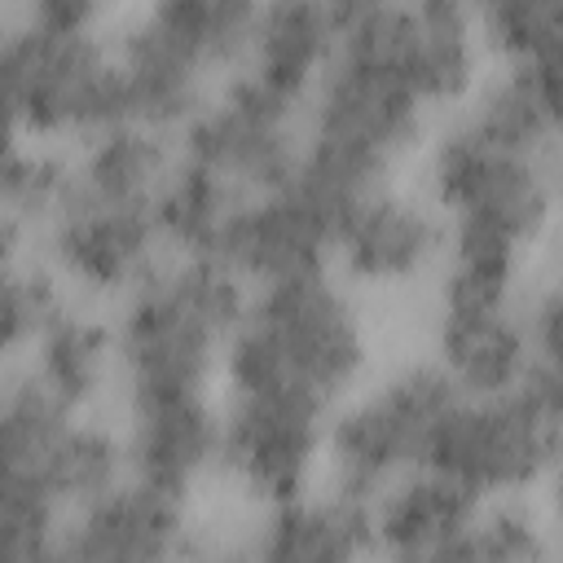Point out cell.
I'll use <instances>...</instances> for the list:
<instances>
[{"label": "cell", "mask_w": 563, "mask_h": 563, "mask_svg": "<svg viewBox=\"0 0 563 563\" xmlns=\"http://www.w3.org/2000/svg\"><path fill=\"white\" fill-rule=\"evenodd\" d=\"M369 365L361 303L330 273H303L246 290L224 343L220 378L229 396H295L334 409Z\"/></svg>", "instance_id": "obj_1"}, {"label": "cell", "mask_w": 563, "mask_h": 563, "mask_svg": "<svg viewBox=\"0 0 563 563\" xmlns=\"http://www.w3.org/2000/svg\"><path fill=\"white\" fill-rule=\"evenodd\" d=\"M427 114L391 66L334 40L303 101L295 176L343 211L352 198L391 185V172L422 145Z\"/></svg>", "instance_id": "obj_2"}, {"label": "cell", "mask_w": 563, "mask_h": 563, "mask_svg": "<svg viewBox=\"0 0 563 563\" xmlns=\"http://www.w3.org/2000/svg\"><path fill=\"white\" fill-rule=\"evenodd\" d=\"M242 303L246 286L224 264L158 260L119 299L110 321L114 369L128 400L211 391Z\"/></svg>", "instance_id": "obj_3"}, {"label": "cell", "mask_w": 563, "mask_h": 563, "mask_svg": "<svg viewBox=\"0 0 563 563\" xmlns=\"http://www.w3.org/2000/svg\"><path fill=\"white\" fill-rule=\"evenodd\" d=\"M427 202L444 220L449 260L519 268L554 220L559 154L488 141L453 114L427 150Z\"/></svg>", "instance_id": "obj_4"}, {"label": "cell", "mask_w": 563, "mask_h": 563, "mask_svg": "<svg viewBox=\"0 0 563 563\" xmlns=\"http://www.w3.org/2000/svg\"><path fill=\"white\" fill-rule=\"evenodd\" d=\"M255 4L246 0H154L136 9L110 40L123 119L176 136L207 101L216 70H233L246 53Z\"/></svg>", "instance_id": "obj_5"}, {"label": "cell", "mask_w": 563, "mask_h": 563, "mask_svg": "<svg viewBox=\"0 0 563 563\" xmlns=\"http://www.w3.org/2000/svg\"><path fill=\"white\" fill-rule=\"evenodd\" d=\"M563 369L532 365L523 383L493 396H457L440 418L422 471L462 484L479 501L528 497L559 466Z\"/></svg>", "instance_id": "obj_6"}, {"label": "cell", "mask_w": 563, "mask_h": 563, "mask_svg": "<svg viewBox=\"0 0 563 563\" xmlns=\"http://www.w3.org/2000/svg\"><path fill=\"white\" fill-rule=\"evenodd\" d=\"M453 400L457 387L440 374L435 361L396 365L365 391L339 400L330 409L321 453L330 462L334 488L356 501H374L387 484L422 471L427 444Z\"/></svg>", "instance_id": "obj_7"}, {"label": "cell", "mask_w": 563, "mask_h": 563, "mask_svg": "<svg viewBox=\"0 0 563 563\" xmlns=\"http://www.w3.org/2000/svg\"><path fill=\"white\" fill-rule=\"evenodd\" d=\"M339 40L391 66L427 110L462 106L479 84L475 4L457 0H347Z\"/></svg>", "instance_id": "obj_8"}, {"label": "cell", "mask_w": 563, "mask_h": 563, "mask_svg": "<svg viewBox=\"0 0 563 563\" xmlns=\"http://www.w3.org/2000/svg\"><path fill=\"white\" fill-rule=\"evenodd\" d=\"M303 106L264 88L246 70L220 79L216 92L172 136L176 158L220 176L238 198L277 189L299 167Z\"/></svg>", "instance_id": "obj_9"}, {"label": "cell", "mask_w": 563, "mask_h": 563, "mask_svg": "<svg viewBox=\"0 0 563 563\" xmlns=\"http://www.w3.org/2000/svg\"><path fill=\"white\" fill-rule=\"evenodd\" d=\"M435 365L457 396H493L523 383L532 352L519 321V268L444 264L435 299Z\"/></svg>", "instance_id": "obj_10"}, {"label": "cell", "mask_w": 563, "mask_h": 563, "mask_svg": "<svg viewBox=\"0 0 563 563\" xmlns=\"http://www.w3.org/2000/svg\"><path fill=\"white\" fill-rule=\"evenodd\" d=\"M330 409L295 396H229L220 405V471L264 506L312 488Z\"/></svg>", "instance_id": "obj_11"}, {"label": "cell", "mask_w": 563, "mask_h": 563, "mask_svg": "<svg viewBox=\"0 0 563 563\" xmlns=\"http://www.w3.org/2000/svg\"><path fill=\"white\" fill-rule=\"evenodd\" d=\"M334 224L339 207L290 176L286 185L251 194L233 207L216 264H224L246 290L321 273L334 260Z\"/></svg>", "instance_id": "obj_12"}, {"label": "cell", "mask_w": 563, "mask_h": 563, "mask_svg": "<svg viewBox=\"0 0 563 563\" xmlns=\"http://www.w3.org/2000/svg\"><path fill=\"white\" fill-rule=\"evenodd\" d=\"M48 268L88 295L123 299L158 264L154 207H106L62 198L40 224Z\"/></svg>", "instance_id": "obj_13"}, {"label": "cell", "mask_w": 563, "mask_h": 563, "mask_svg": "<svg viewBox=\"0 0 563 563\" xmlns=\"http://www.w3.org/2000/svg\"><path fill=\"white\" fill-rule=\"evenodd\" d=\"M189 532L185 501L119 479L62 515L44 563H180Z\"/></svg>", "instance_id": "obj_14"}, {"label": "cell", "mask_w": 563, "mask_h": 563, "mask_svg": "<svg viewBox=\"0 0 563 563\" xmlns=\"http://www.w3.org/2000/svg\"><path fill=\"white\" fill-rule=\"evenodd\" d=\"M444 255L440 211L396 185H378L352 198L334 224V264L352 282L391 286L422 277Z\"/></svg>", "instance_id": "obj_15"}, {"label": "cell", "mask_w": 563, "mask_h": 563, "mask_svg": "<svg viewBox=\"0 0 563 563\" xmlns=\"http://www.w3.org/2000/svg\"><path fill=\"white\" fill-rule=\"evenodd\" d=\"M119 435L128 479L176 501L220 466V405L211 391L128 400V427Z\"/></svg>", "instance_id": "obj_16"}, {"label": "cell", "mask_w": 563, "mask_h": 563, "mask_svg": "<svg viewBox=\"0 0 563 563\" xmlns=\"http://www.w3.org/2000/svg\"><path fill=\"white\" fill-rule=\"evenodd\" d=\"M242 554L246 563H361L369 559V501L339 488H308L290 501L264 506Z\"/></svg>", "instance_id": "obj_17"}, {"label": "cell", "mask_w": 563, "mask_h": 563, "mask_svg": "<svg viewBox=\"0 0 563 563\" xmlns=\"http://www.w3.org/2000/svg\"><path fill=\"white\" fill-rule=\"evenodd\" d=\"M347 0H277V4H255L246 53L233 70H246L264 88L308 101L321 66L334 53L339 22H343Z\"/></svg>", "instance_id": "obj_18"}, {"label": "cell", "mask_w": 563, "mask_h": 563, "mask_svg": "<svg viewBox=\"0 0 563 563\" xmlns=\"http://www.w3.org/2000/svg\"><path fill=\"white\" fill-rule=\"evenodd\" d=\"M84 413L62 405L26 365L0 369V475L48 488L66 506V457Z\"/></svg>", "instance_id": "obj_19"}, {"label": "cell", "mask_w": 563, "mask_h": 563, "mask_svg": "<svg viewBox=\"0 0 563 563\" xmlns=\"http://www.w3.org/2000/svg\"><path fill=\"white\" fill-rule=\"evenodd\" d=\"M484 501L435 471H409L369 501V554L383 563H418L457 537Z\"/></svg>", "instance_id": "obj_20"}, {"label": "cell", "mask_w": 563, "mask_h": 563, "mask_svg": "<svg viewBox=\"0 0 563 563\" xmlns=\"http://www.w3.org/2000/svg\"><path fill=\"white\" fill-rule=\"evenodd\" d=\"M172 163H176L172 136L141 123H114L79 141L75 158L66 163L62 198L106 202V207H154V194L172 172Z\"/></svg>", "instance_id": "obj_21"}, {"label": "cell", "mask_w": 563, "mask_h": 563, "mask_svg": "<svg viewBox=\"0 0 563 563\" xmlns=\"http://www.w3.org/2000/svg\"><path fill=\"white\" fill-rule=\"evenodd\" d=\"M62 405H70L75 413H84V405H92L110 374H114V343H110V321L79 312L70 303H62L40 334L31 339V365H26Z\"/></svg>", "instance_id": "obj_22"}, {"label": "cell", "mask_w": 563, "mask_h": 563, "mask_svg": "<svg viewBox=\"0 0 563 563\" xmlns=\"http://www.w3.org/2000/svg\"><path fill=\"white\" fill-rule=\"evenodd\" d=\"M242 198L211 172L176 158L154 194V229L158 242L185 260H216L224 224Z\"/></svg>", "instance_id": "obj_23"}, {"label": "cell", "mask_w": 563, "mask_h": 563, "mask_svg": "<svg viewBox=\"0 0 563 563\" xmlns=\"http://www.w3.org/2000/svg\"><path fill=\"white\" fill-rule=\"evenodd\" d=\"M26 233L31 224L0 211V369H9V361L31 347L40 325L66 303L57 273L44 260H31Z\"/></svg>", "instance_id": "obj_24"}, {"label": "cell", "mask_w": 563, "mask_h": 563, "mask_svg": "<svg viewBox=\"0 0 563 563\" xmlns=\"http://www.w3.org/2000/svg\"><path fill=\"white\" fill-rule=\"evenodd\" d=\"M550 528L528 497L484 501L475 519L418 563H550Z\"/></svg>", "instance_id": "obj_25"}, {"label": "cell", "mask_w": 563, "mask_h": 563, "mask_svg": "<svg viewBox=\"0 0 563 563\" xmlns=\"http://www.w3.org/2000/svg\"><path fill=\"white\" fill-rule=\"evenodd\" d=\"M479 48L501 66H559L563 70V0H493L475 9Z\"/></svg>", "instance_id": "obj_26"}, {"label": "cell", "mask_w": 563, "mask_h": 563, "mask_svg": "<svg viewBox=\"0 0 563 563\" xmlns=\"http://www.w3.org/2000/svg\"><path fill=\"white\" fill-rule=\"evenodd\" d=\"M66 506L26 479L0 475V563H44Z\"/></svg>", "instance_id": "obj_27"}, {"label": "cell", "mask_w": 563, "mask_h": 563, "mask_svg": "<svg viewBox=\"0 0 563 563\" xmlns=\"http://www.w3.org/2000/svg\"><path fill=\"white\" fill-rule=\"evenodd\" d=\"M519 321H523V339L532 352V365L541 369H563V352H559V325H563V295L554 277H541L528 295H519Z\"/></svg>", "instance_id": "obj_28"}, {"label": "cell", "mask_w": 563, "mask_h": 563, "mask_svg": "<svg viewBox=\"0 0 563 563\" xmlns=\"http://www.w3.org/2000/svg\"><path fill=\"white\" fill-rule=\"evenodd\" d=\"M26 13L53 31H97L106 22V9L92 0H40L26 4Z\"/></svg>", "instance_id": "obj_29"}, {"label": "cell", "mask_w": 563, "mask_h": 563, "mask_svg": "<svg viewBox=\"0 0 563 563\" xmlns=\"http://www.w3.org/2000/svg\"><path fill=\"white\" fill-rule=\"evenodd\" d=\"M180 563H246L242 541H224V537H207V532H189Z\"/></svg>", "instance_id": "obj_30"}, {"label": "cell", "mask_w": 563, "mask_h": 563, "mask_svg": "<svg viewBox=\"0 0 563 563\" xmlns=\"http://www.w3.org/2000/svg\"><path fill=\"white\" fill-rule=\"evenodd\" d=\"M22 154H26V141H22L18 123L0 119V189H4V180L13 176V167L22 163Z\"/></svg>", "instance_id": "obj_31"}, {"label": "cell", "mask_w": 563, "mask_h": 563, "mask_svg": "<svg viewBox=\"0 0 563 563\" xmlns=\"http://www.w3.org/2000/svg\"><path fill=\"white\" fill-rule=\"evenodd\" d=\"M550 563H554V559H550Z\"/></svg>", "instance_id": "obj_32"}]
</instances>
